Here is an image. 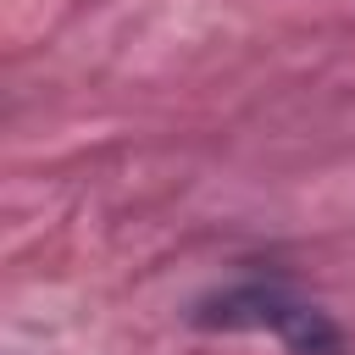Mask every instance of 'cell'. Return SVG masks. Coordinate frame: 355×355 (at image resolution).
Wrapping results in <instances>:
<instances>
[{"mask_svg":"<svg viewBox=\"0 0 355 355\" xmlns=\"http://www.w3.org/2000/svg\"><path fill=\"white\" fill-rule=\"evenodd\" d=\"M200 322L272 333L288 355H344V333L333 327V316L316 311V305H305L283 283H239V288L205 300L200 305Z\"/></svg>","mask_w":355,"mask_h":355,"instance_id":"obj_1","label":"cell"}]
</instances>
